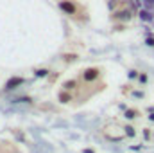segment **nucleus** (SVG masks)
Listing matches in <instances>:
<instances>
[{
  "instance_id": "nucleus-1",
  "label": "nucleus",
  "mask_w": 154,
  "mask_h": 153,
  "mask_svg": "<svg viewBox=\"0 0 154 153\" xmlns=\"http://www.w3.org/2000/svg\"><path fill=\"white\" fill-rule=\"evenodd\" d=\"M133 16H134V13H133V9L131 7H127V5H124V7H118L113 11V15H111V18L115 20V22H129V20H133Z\"/></svg>"
},
{
  "instance_id": "nucleus-2",
  "label": "nucleus",
  "mask_w": 154,
  "mask_h": 153,
  "mask_svg": "<svg viewBox=\"0 0 154 153\" xmlns=\"http://www.w3.org/2000/svg\"><path fill=\"white\" fill-rule=\"evenodd\" d=\"M57 5L68 16H77V13H79V7H77V4L74 0H57Z\"/></svg>"
},
{
  "instance_id": "nucleus-3",
  "label": "nucleus",
  "mask_w": 154,
  "mask_h": 153,
  "mask_svg": "<svg viewBox=\"0 0 154 153\" xmlns=\"http://www.w3.org/2000/svg\"><path fill=\"white\" fill-rule=\"evenodd\" d=\"M99 76H100V70H99L97 67H90V69L82 70V79H84L86 83H91V81H95Z\"/></svg>"
},
{
  "instance_id": "nucleus-4",
  "label": "nucleus",
  "mask_w": 154,
  "mask_h": 153,
  "mask_svg": "<svg viewBox=\"0 0 154 153\" xmlns=\"http://www.w3.org/2000/svg\"><path fill=\"white\" fill-rule=\"evenodd\" d=\"M25 83V79L20 76H13L7 83H5V90H13V88H16V86H20V85H23Z\"/></svg>"
},
{
  "instance_id": "nucleus-5",
  "label": "nucleus",
  "mask_w": 154,
  "mask_h": 153,
  "mask_svg": "<svg viewBox=\"0 0 154 153\" xmlns=\"http://www.w3.org/2000/svg\"><path fill=\"white\" fill-rule=\"evenodd\" d=\"M138 15H140V18H142L143 22H151V20L154 18V13L151 11V9H142Z\"/></svg>"
},
{
  "instance_id": "nucleus-6",
  "label": "nucleus",
  "mask_w": 154,
  "mask_h": 153,
  "mask_svg": "<svg viewBox=\"0 0 154 153\" xmlns=\"http://www.w3.org/2000/svg\"><path fill=\"white\" fill-rule=\"evenodd\" d=\"M72 99H74V96L70 94V90H61L59 92V101L61 103H70Z\"/></svg>"
},
{
  "instance_id": "nucleus-7",
  "label": "nucleus",
  "mask_w": 154,
  "mask_h": 153,
  "mask_svg": "<svg viewBox=\"0 0 154 153\" xmlns=\"http://www.w3.org/2000/svg\"><path fill=\"white\" fill-rule=\"evenodd\" d=\"M77 86V79H68L63 83V90H74Z\"/></svg>"
},
{
  "instance_id": "nucleus-8",
  "label": "nucleus",
  "mask_w": 154,
  "mask_h": 153,
  "mask_svg": "<svg viewBox=\"0 0 154 153\" xmlns=\"http://www.w3.org/2000/svg\"><path fill=\"white\" fill-rule=\"evenodd\" d=\"M138 110H125V119H129V121H133V119H136L138 117Z\"/></svg>"
},
{
  "instance_id": "nucleus-9",
  "label": "nucleus",
  "mask_w": 154,
  "mask_h": 153,
  "mask_svg": "<svg viewBox=\"0 0 154 153\" xmlns=\"http://www.w3.org/2000/svg\"><path fill=\"white\" fill-rule=\"evenodd\" d=\"M34 76L36 77H45V76H48V70H47V69H39V70L34 72Z\"/></svg>"
},
{
  "instance_id": "nucleus-10",
  "label": "nucleus",
  "mask_w": 154,
  "mask_h": 153,
  "mask_svg": "<svg viewBox=\"0 0 154 153\" xmlns=\"http://www.w3.org/2000/svg\"><path fill=\"white\" fill-rule=\"evenodd\" d=\"M124 130H125V133H127L129 137H133V135H136V132H134V128H133V126H125Z\"/></svg>"
},
{
  "instance_id": "nucleus-11",
  "label": "nucleus",
  "mask_w": 154,
  "mask_h": 153,
  "mask_svg": "<svg viewBox=\"0 0 154 153\" xmlns=\"http://www.w3.org/2000/svg\"><path fill=\"white\" fill-rule=\"evenodd\" d=\"M138 81H140V85H145L147 83V74H140L138 76Z\"/></svg>"
},
{
  "instance_id": "nucleus-12",
  "label": "nucleus",
  "mask_w": 154,
  "mask_h": 153,
  "mask_svg": "<svg viewBox=\"0 0 154 153\" xmlns=\"http://www.w3.org/2000/svg\"><path fill=\"white\" fill-rule=\"evenodd\" d=\"M145 45H149V47H154V38H152V36H147V38H145Z\"/></svg>"
},
{
  "instance_id": "nucleus-13",
  "label": "nucleus",
  "mask_w": 154,
  "mask_h": 153,
  "mask_svg": "<svg viewBox=\"0 0 154 153\" xmlns=\"http://www.w3.org/2000/svg\"><path fill=\"white\" fill-rule=\"evenodd\" d=\"M138 76H140V72H138V70H129V77H131V79H136Z\"/></svg>"
},
{
  "instance_id": "nucleus-14",
  "label": "nucleus",
  "mask_w": 154,
  "mask_h": 153,
  "mask_svg": "<svg viewBox=\"0 0 154 153\" xmlns=\"http://www.w3.org/2000/svg\"><path fill=\"white\" fill-rule=\"evenodd\" d=\"M75 58H77L75 54H66V56H65V61H74Z\"/></svg>"
},
{
  "instance_id": "nucleus-15",
  "label": "nucleus",
  "mask_w": 154,
  "mask_h": 153,
  "mask_svg": "<svg viewBox=\"0 0 154 153\" xmlns=\"http://www.w3.org/2000/svg\"><path fill=\"white\" fill-rule=\"evenodd\" d=\"M134 97H143V92H133Z\"/></svg>"
},
{
  "instance_id": "nucleus-16",
  "label": "nucleus",
  "mask_w": 154,
  "mask_h": 153,
  "mask_svg": "<svg viewBox=\"0 0 154 153\" xmlns=\"http://www.w3.org/2000/svg\"><path fill=\"white\" fill-rule=\"evenodd\" d=\"M84 153H95V151H91V150H84Z\"/></svg>"
}]
</instances>
